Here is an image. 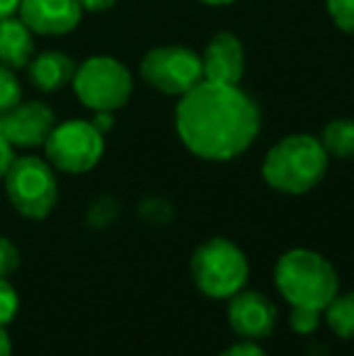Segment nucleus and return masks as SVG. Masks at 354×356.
<instances>
[{"instance_id": "6ab92c4d", "label": "nucleus", "mask_w": 354, "mask_h": 356, "mask_svg": "<svg viewBox=\"0 0 354 356\" xmlns=\"http://www.w3.org/2000/svg\"><path fill=\"white\" fill-rule=\"evenodd\" d=\"M328 13L342 32L354 34V0H328Z\"/></svg>"}, {"instance_id": "a878e982", "label": "nucleus", "mask_w": 354, "mask_h": 356, "mask_svg": "<svg viewBox=\"0 0 354 356\" xmlns=\"http://www.w3.org/2000/svg\"><path fill=\"white\" fill-rule=\"evenodd\" d=\"M19 3H22V0H0V19L17 13Z\"/></svg>"}, {"instance_id": "b1692460", "label": "nucleus", "mask_w": 354, "mask_h": 356, "mask_svg": "<svg viewBox=\"0 0 354 356\" xmlns=\"http://www.w3.org/2000/svg\"><path fill=\"white\" fill-rule=\"evenodd\" d=\"M83 10L88 13H102V10H109L117 0H78Z\"/></svg>"}, {"instance_id": "2eb2a0df", "label": "nucleus", "mask_w": 354, "mask_h": 356, "mask_svg": "<svg viewBox=\"0 0 354 356\" xmlns=\"http://www.w3.org/2000/svg\"><path fill=\"white\" fill-rule=\"evenodd\" d=\"M321 143L325 153L332 155V158H354V119H332L323 129Z\"/></svg>"}, {"instance_id": "1a4fd4ad", "label": "nucleus", "mask_w": 354, "mask_h": 356, "mask_svg": "<svg viewBox=\"0 0 354 356\" xmlns=\"http://www.w3.org/2000/svg\"><path fill=\"white\" fill-rule=\"evenodd\" d=\"M56 127V114L49 104L29 99H19L15 107L0 114V136L13 148H34L44 145L51 129Z\"/></svg>"}, {"instance_id": "4468645a", "label": "nucleus", "mask_w": 354, "mask_h": 356, "mask_svg": "<svg viewBox=\"0 0 354 356\" xmlns=\"http://www.w3.org/2000/svg\"><path fill=\"white\" fill-rule=\"evenodd\" d=\"M32 34V29L15 15L0 19V63L13 71L27 68V63L34 56Z\"/></svg>"}, {"instance_id": "f3484780", "label": "nucleus", "mask_w": 354, "mask_h": 356, "mask_svg": "<svg viewBox=\"0 0 354 356\" xmlns=\"http://www.w3.org/2000/svg\"><path fill=\"white\" fill-rule=\"evenodd\" d=\"M19 99H22V88L15 78V71L0 63V114L15 107Z\"/></svg>"}, {"instance_id": "20e7f679", "label": "nucleus", "mask_w": 354, "mask_h": 356, "mask_svg": "<svg viewBox=\"0 0 354 356\" xmlns=\"http://www.w3.org/2000/svg\"><path fill=\"white\" fill-rule=\"evenodd\" d=\"M250 264L241 248L228 238H211L192 254V279L209 298H231L246 289Z\"/></svg>"}, {"instance_id": "aec40b11", "label": "nucleus", "mask_w": 354, "mask_h": 356, "mask_svg": "<svg viewBox=\"0 0 354 356\" xmlns=\"http://www.w3.org/2000/svg\"><path fill=\"white\" fill-rule=\"evenodd\" d=\"M293 332L298 334H311L313 330H318L321 325V310L311 308H291V318H289Z\"/></svg>"}, {"instance_id": "5701e85b", "label": "nucleus", "mask_w": 354, "mask_h": 356, "mask_svg": "<svg viewBox=\"0 0 354 356\" xmlns=\"http://www.w3.org/2000/svg\"><path fill=\"white\" fill-rule=\"evenodd\" d=\"M13 150H15L13 145H10L8 141H5L3 136H0V179L5 177V172H8L10 163H13V158H15Z\"/></svg>"}, {"instance_id": "9b49d317", "label": "nucleus", "mask_w": 354, "mask_h": 356, "mask_svg": "<svg viewBox=\"0 0 354 356\" xmlns=\"http://www.w3.org/2000/svg\"><path fill=\"white\" fill-rule=\"evenodd\" d=\"M17 13L34 34L44 37H61L73 32L83 17L78 0H22Z\"/></svg>"}, {"instance_id": "0eeeda50", "label": "nucleus", "mask_w": 354, "mask_h": 356, "mask_svg": "<svg viewBox=\"0 0 354 356\" xmlns=\"http://www.w3.org/2000/svg\"><path fill=\"white\" fill-rule=\"evenodd\" d=\"M44 150H47V160L51 163V168L81 175L99 163L104 153V138L92 127V122L71 119L51 129L49 138L44 141Z\"/></svg>"}, {"instance_id": "cd10ccee", "label": "nucleus", "mask_w": 354, "mask_h": 356, "mask_svg": "<svg viewBox=\"0 0 354 356\" xmlns=\"http://www.w3.org/2000/svg\"><path fill=\"white\" fill-rule=\"evenodd\" d=\"M202 3H207V5H231V3H236V0H202Z\"/></svg>"}, {"instance_id": "7ed1b4c3", "label": "nucleus", "mask_w": 354, "mask_h": 356, "mask_svg": "<svg viewBox=\"0 0 354 356\" xmlns=\"http://www.w3.org/2000/svg\"><path fill=\"white\" fill-rule=\"evenodd\" d=\"M323 143L308 134H293L269 148L262 163V177L282 194H306L321 184L328 172Z\"/></svg>"}, {"instance_id": "6e6552de", "label": "nucleus", "mask_w": 354, "mask_h": 356, "mask_svg": "<svg viewBox=\"0 0 354 356\" xmlns=\"http://www.w3.org/2000/svg\"><path fill=\"white\" fill-rule=\"evenodd\" d=\"M141 75L151 88L182 97L204 80L202 56L184 47L151 49L141 61Z\"/></svg>"}, {"instance_id": "412c9836", "label": "nucleus", "mask_w": 354, "mask_h": 356, "mask_svg": "<svg viewBox=\"0 0 354 356\" xmlns=\"http://www.w3.org/2000/svg\"><path fill=\"white\" fill-rule=\"evenodd\" d=\"M19 267V250L10 238L0 235V279H8Z\"/></svg>"}, {"instance_id": "f8f14e48", "label": "nucleus", "mask_w": 354, "mask_h": 356, "mask_svg": "<svg viewBox=\"0 0 354 356\" xmlns=\"http://www.w3.org/2000/svg\"><path fill=\"white\" fill-rule=\"evenodd\" d=\"M202 73L204 80H211V83H241L246 73V51H243L241 39L231 32H218L204 49Z\"/></svg>"}, {"instance_id": "f257e3e1", "label": "nucleus", "mask_w": 354, "mask_h": 356, "mask_svg": "<svg viewBox=\"0 0 354 356\" xmlns=\"http://www.w3.org/2000/svg\"><path fill=\"white\" fill-rule=\"evenodd\" d=\"M175 129L197 158L223 163L252 145L260 131V109L238 85L202 80L177 102Z\"/></svg>"}, {"instance_id": "dca6fc26", "label": "nucleus", "mask_w": 354, "mask_h": 356, "mask_svg": "<svg viewBox=\"0 0 354 356\" xmlns=\"http://www.w3.org/2000/svg\"><path fill=\"white\" fill-rule=\"evenodd\" d=\"M325 323L337 337L342 339H354V291L350 293H337L335 298L328 303Z\"/></svg>"}, {"instance_id": "39448f33", "label": "nucleus", "mask_w": 354, "mask_h": 356, "mask_svg": "<svg viewBox=\"0 0 354 356\" xmlns=\"http://www.w3.org/2000/svg\"><path fill=\"white\" fill-rule=\"evenodd\" d=\"M3 182L13 209L24 218H47L58 202V182L51 163L37 155L13 158Z\"/></svg>"}, {"instance_id": "bb28decb", "label": "nucleus", "mask_w": 354, "mask_h": 356, "mask_svg": "<svg viewBox=\"0 0 354 356\" xmlns=\"http://www.w3.org/2000/svg\"><path fill=\"white\" fill-rule=\"evenodd\" d=\"M13 354V344H10V334L5 332V327L0 325V356Z\"/></svg>"}, {"instance_id": "4be33fe9", "label": "nucleus", "mask_w": 354, "mask_h": 356, "mask_svg": "<svg viewBox=\"0 0 354 356\" xmlns=\"http://www.w3.org/2000/svg\"><path fill=\"white\" fill-rule=\"evenodd\" d=\"M218 356H267L265 349L260 344H255L252 339H246V342H236L228 349H223Z\"/></svg>"}, {"instance_id": "f03ea898", "label": "nucleus", "mask_w": 354, "mask_h": 356, "mask_svg": "<svg viewBox=\"0 0 354 356\" xmlns=\"http://www.w3.org/2000/svg\"><path fill=\"white\" fill-rule=\"evenodd\" d=\"M274 284L291 308L325 310L340 291V277L323 254L313 250H289L274 264Z\"/></svg>"}, {"instance_id": "9d476101", "label": "nucleus", "mask_w": 354, "mask_h": 356, "mask_svg": "<svg viewBox=\"0 0 354 356\" xmlns=\"http://www.w3.org/2000/svg\"><path fill=\"white\" fill-rule=\"evenodd\" d=\"M228 303V323L233 332L243 339H262L269 337L277 325V308L265 293L257 291H238L231 296Z\"/></svg>"}, {"instance_id": "423d86ee", "label": "nucleus", "mask_w": 354, "mask_h": 356, "mask_svg": "<svg viewBox=\"0 0 354 356\" xmlns=\"http://www.w3.org/2000/svg\"><path fill=\"white\" fill-rule=\"evenodd\" d=\"M73 90L92 112H114L131 97V73L112 56H92L76 68Z\"/></svg>"}, {"instance_id": "393cba45", "label": "nucleus", "mask_w": 354, "mask_h": 356, "mask_svg": "<svg viewBox=\"0 0 354 356\" xmlns=\"http://www.w3.org/2000/svg\"><path fill=\"white\" fill-rule=\"evenodd\" d=\"M92 127L104 136V131H109V129H112V112H95Z\"/></svg>"}, {"instance_id": "a211bd4d", "label": "nucleus", "mask_w": 354, "mask_h": 356, "mask_svg": "<svg viewBox=\"0 0 354 356\" xmlns=\"http://www.w3.org/2000/svg\"><path fill=\"white\" fill-rule=\"evenodd\" d=\"M19 310V296L15 291V286L8 279H0V325L13 323V318Z\"/></svg>"}, {"instance_id": "ddd939ff", "label": "nucleus", "mask_w": 354, "mask_h": 356, "mask_svg": "<svg viewBox=\"0 0 354 356\" xmlns=\"http://www.w3.org/2000/svg\"><path fill=\"white\" fill-rule=\"evenodd\" d=\"M29 83L42 92H56V90L66 88L68 83H73L76 75V63L71 56L61 51H44L39 56H32V61L27 63Z\"/></svg>"}]
</instances>
